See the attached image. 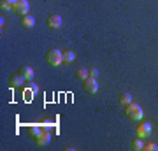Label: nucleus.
<instances>
[{
	"instance_id": "obj_1",
	"label": "nucleus",
	"mask_w": 158,
	"mask_h": 151,
	"mask_svg": "<svg viewBox=\"0 0 158 151\" xmlns=\"http://www.w3.org/2000/svg\"><path fill=\"white\" fill-rule=\"evenodd\" d=\"M127 116L130 118V120H135V121H141L142 118H144V111H142V107L139 106V104H128L127 106Z\"/></svg>"
},
{
	"instance_id": "obj_2",
	"label": "nucleus",
	"mask_w": 158,
	"mask_h": 151,
	"mask_svg": "<svg viewBox=\"0 0 158 151\" xmlns=\"http://www.w3.org/2000/svg\"><path fill=\"white\" fill-rule=\"evenodd\" d=\"M46 60H48V62L53 65V67H58V65L63 62V53H62L60 49H51V51H48Z\"/></svg>"
},
{
	"instance_id": "obj_3",
	"label": "nucleus",
	"mask_w": 158,
	"mask_h": 151,
	"mask_svg": "<svg viewBox=\"0 0 158 151\" xmlns=\"http://www.w3.org/2000/svg\"><path fill=\"white\" fill-rule=\"evenodd\" d=\"M151 130H153V125L149 121H144V123H139L137 125V137H141V139H148L149 135H151Z\"/></svg>"
},
{
	"instance_id": "obj_4",
	"label": "nucleus",
	"mask_w": 158,
	"mask_h": 151,
	"mask_svg": "<svg viewBox=\"0 0 158 151\" xmlns=\"http://www.w3.org/2000/svg\"><path fill=\"white\" fill-rule=\"evenodd\" d=\"M12 11L18 12V14H21V16H27V14H28V11H30L28 0H18L16 6L12 7Z\"/></svg>"
},
{
	"instance_id": "obj_5",
	"label": "nucleus",
	"mask_w": 158,
	"mask_h": 151,
	"mask_svg": "<svg viewBox=\"0 0 158 151\" xmlns=\"http://www.w3.org/2000/svg\"><path fill=\"white\" fill-rule=\"evenodd\" d=\"M83 88H85L86 93H97V90H98V83H97L95 78H88L83 81Z\"/></svg>"
},
{
	"instance_id": "obj_6",
	"label": "nucleus",
	"mask_w": 158,
	"mask_h": 151,
	"mask_svg": "<svg viewBox=\"0 0 158 151\" xmlns=\"http://www.w3.org/2000/svg\"><path fill=\"white\" fill-rule=\"evenodd\" d=\"M37 91H39V86H37L35 83H32V81H30L28 88L23 91V99H25L27 102H30V100H32V99L35 97V93H37Z\"/></svg>"
},
{
	"instance_id": "obj_7",
	"label": "nucleus",
	"mask_w": 158,
	"mask_h": 151,
	"mask_svg": "<svg viewBox=\"0 0 158 151\" xmlns=\"http://www.w3.org/2000/svg\"><path fill=\"white\" fill-rule=\"evenodd\" d=\"M49 142H51V134L48 132V130L42 128V132L35 137V144L37 146H48Z\"/></svg>"
},
{
	"instance_id": "obj_8",
	"label": "nucleus",
	"mask_w": 158,
	"mask_h": 151,
	"mask_svg": "<svg viewBox=\"0 0 158 151\" xmlns=\"http://www.w3.org/2000/svg\"><path fill=\"white\" fill-rule=\"evenodd\" d=\"M62 16L60 14H51L49 18H48V27L51 28V30H58V28H62Z\"/></svg>"
},
{
	"instance_id": "obj_9",
	"label": "nucleus",
	"mask_w": 158,
	"mask_h": 151,
	"mask_svg": "<svg viewBox=\"0 0 158 151\" xmlns=\"http://www.w3.org/2000/svg\"><path fill=\"white\" fill-rule=\"evenodd\" d=\"M21 27L25 28V30L34 28V27H35V18L30 16V14H27V16H21Z\"/></svg>"
},
{
	"instance_id": "obj_10",
	"label": "nucleus",
	"mask_w": 158,
	"mask_h": 151,
	"mask_svg": "<svg viewBox=\"0 0 158 151\" xmlns=\"http://www.w3.org/2000/svg\"><path fill=\"white\" fill-rule=\"evenodd\" d=\"M25 81H27V79H25V76L18 70V74H14V76L11 78V86H12V88H18V86H21Z\"/></svg>"
},
{
	"instance_id": "obj_11",
	"label": "nucleus",
	"mask_w": 158,
	"mask_h": 151,
	"mask_svg": "<svg viewBox=\"0 0 158 151\" xmlns=\"http://www.w3.org/2000/svg\"><path fill=\"white\" fill-rule=\"evenodd\" d=\"M19 72L25 76V79H27V81H32V79H34V69L28 67V65H23V67L19 69Z\"/></svg>"
},
{
	"instance_id": "obj_12",
	"label": "nucleus",
	"mask_w": 158,
	"mask_h": 151,
	"mask_svg": "<svg viewBox=\"0 0 158 151\" xmlns=\"http://www.w3.org/2000/svg\"><path fill=\"white\" fill-rule=\"evenodd\" d=\"M130 148L134 151H141V149H144V141L141 139V137H137V139H134L132 142H130Z\"/></svg>"
},
{
	"instance_id": "obj_13",
	"label": "nucleus",
	"mask_w": 158,
	"mask_h": 151,
	"mask_svg": "<svg viewBox=\"0 0 158 151\" xmlns=\"http://www.w3.org/2000/svg\"><path fill=\"white\" fill-rule=\"evenodd\" d=\"M40 132H42V127H39V125H30L28 127V135L30 137H37Z\"/></svg>"
},
{
	"instance_id": "obj_14",
	"label": "nucleus",
	"mask_w": 158,
	"mask_h": 151,
	"mask_svg": "<svg viewBox=\"0 0 158 151\" xmlns=\"http://www.w3.org/2000/svg\"><path fill=\"white\" fill-rule=\"evenodd\" d=\"M76 76H77L79 79H83V81H85V79L90 78V70H88V69H85V67H81V69H77Z\"/></svg>"
},
{
	"instance_id": "obj_15",
	"label": "nucleus",
	"mask_w": 158,
	"mask_h": 151,
	"mask_svg": "<svg viewBox=\"0 0 158 151\" xmlns=\"http://www.w3.org/2000/svg\"><path fill=\"white\" fill-rule=\"evenodd\" d=\"M74 60H76V53H74V51H65V53H63V62L72 63Z\"/></svg>"
},
{
	"instance_id": "obj_16",
	"label": "nucleus",
	"mask_w": 158,
	"mask_h": 151,
	"mask_svg": "<svg viewBox=\"0 0 158 151\" xmlns=\"http://www.w3.org/2000/svg\"><path fill=\"white\" fill-rule=\"evenodd\" d=\"M119 102L125 104V106L132 104V95H130V93H121V95H119Z\"/></svg>"
},
{
	"instance_id": "obj_17",
	"label": "nucleus",
	"mask_w": 158,
	"mask_h": 151,
	"mask_svg": "<svg viewBox=\"0 0 158 151\" xmlns=\"http://www.w3.org/2000/svg\"><path fill=\"white\" fill-rule=\"evenodd\" d=\"M0 7H2V11H12V6L7 2V0H2V6Z\"/></svg>"
},
{
	"instance_id": "obj_18",
	"label": "nucleus",
	"mask_w": 158,
	"mask_h": 151,
	"mask_svg": "<svg viewBox=\"0 0 158 151\" xmlns=\"http://www.w3.org/2000/svg\"><path fill=\"white\" fill-rule=\"evenodd\" d=\"M144 149H146V151H158V146L149 142V144H144Z\"/></svg>"
},
{
	"instance_id": "obj_19",
	"label": "nucleus",
	"mask_w": 158,
	"mask_h": 151,
	"mask_svg": "<svg viewBox=\"0 0 158 151\" xmlns=\"http://www.w3.org/2000/svg\"><path fill=\"white\" fill-rule=\"evenodd\" d=\"M97 76H98V70H97V69H90V78L97 79Z\"/></svg>"
},
{
	"instance_id": "obj_20",
	"label": "nucleus",
	"mask_w": 158,
	"mask_h": 151,
	"mask_svg": "<svg viewBox=\"0 0 158 151\" xmlns=\"http://www.w3.org/2000/svg\"><path fill=\"white\" fill-rule=\"evenodd\" d=\"M7 2H9V4H11V6L14 7V6H16V2H18V0H7Z\"/></svg>"
}]
</instances>
